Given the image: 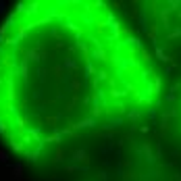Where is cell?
I'll list each match as a JSON object with an SVG mask.
<instances>
[{
	"instance_id": "obj_1",
	"label": "cell",
	"mask_w": 181,
	"mask_h": 181,
	"mask_svg": "<svg viewBox=\"0 0 181 181\" xmlns=\"http://www.w3.org/2000/svg\"><path fill=\"white\" fill-rule=\"evenodd\" d=\"M21 179V167H15V181Z\"/></svg>"
}]
</instances>
